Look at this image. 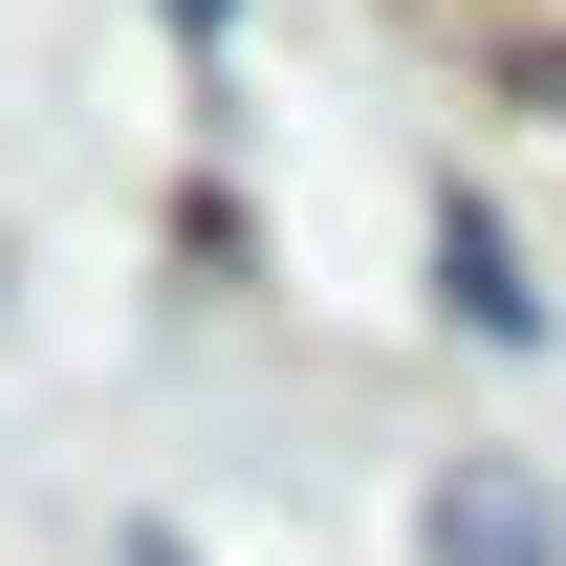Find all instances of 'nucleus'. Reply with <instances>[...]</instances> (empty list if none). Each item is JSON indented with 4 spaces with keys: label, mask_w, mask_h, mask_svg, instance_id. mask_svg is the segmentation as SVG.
Instances as JSON below:
<instances>
[{
    "label": "nucleus",
    "mask_w": 566,
    "mask_h": 566,
    "mask_svg": "<svg viewBox=\"0 0 566 566\" xmlns=\"http://www.w3.org/2000/svg\"><path fill=\"white\" fill-rule=\"evenodd\" d=\"M566 523H545V480H458L436 501V566H545Z\"/></svg>",
    "instance_id": "1"
},
{
    "label": "nucleus",
    "mask_w": 566,
    "mask_h": 566,
    "mask_svg": "<svg viewBox=\"0 0 566 566\" xmlns=\"http://www.w3.org/2000/svg\"><path fill=\"white\" fill-rule=\"evenodd\" d=\"M436 283H458V327H480V349H523V327H545V283L501 262V218H458V240H436Z\"/></svg>",
    "instance_id": "2"
},
{
    "label": "nucleus",
    "mask_w": 566,
    "mask_h": 566,
    "mask_svg": "<svg viewBox=\"0 0 566 566\" xmlns=\"http://www.w3.org/2000/svg\"><path fill=\"white\" fill-rule=\"evenodd\" d=\"M175 22H218V0H175Z\"/></svg>",
    "instance_id": "3"
},
{
    "label": "nucleus",
    "mask_w": 566,
    "mask_h": 566,
    "mask_svg": "<svg viewBox=\"0 0 566 566\" xmlns=\"http://www.w3.org/2000/svg\"><path fill=\"white\" fill-rule=\"evenodd\" d=\"M545 109H566V66H545Z\"/></svg>",
    "instance_id": "4"
}]
</instances>
